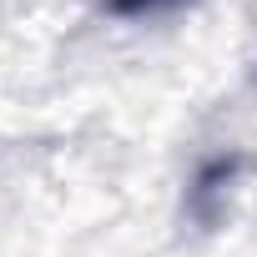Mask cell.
I'll list each match as a JSON object with an SVG mask.
<instances>
[{
    "mask_svg": "<svg viewBox=\"0 0 257 257\" xmlns=\"http://www.w3.org/2000/svg\"><path fill=\"white\" fill-rule=\"evenodd\" d=\"M237 177V157H212L202 172H197V182H192V212L202 217V222H212L217 217V197H222V187Z\"/></svg>",
    "mask_w": 257,
    "mask_h": 257,
    "instance_id": "1",
    "label": "cell"
},
{
    "mask_svg": "<svg viewBox=\"0 0 257 257\" xmlns=\"http://www.w3.org/2000/svg\"><path fill=\"white\" fill-rule=\"evenodd\" d=\"M167 6H177V0H106V11H116V16H152Z\"/></svg>",
    "mask_w": 257,
    "mask_h": 257,
    "instance_id": "2",
    "label": "cell"
}]
</instances>
